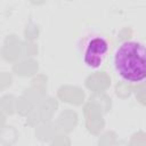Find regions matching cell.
Masks as SVG:
<instances>
[{"mask_svg":"<svg viewBox=\"0 0 146 146\" xmlns=\"http://www.w3.org/2000/svg\"><path fill=\"white\" fill-rule=\"evenodd\" d=\"M113 66L117 75L131 83L146 79V44L140 41H123L113 54Z\"/></svg>","mask_w":146,"mask_h":146,"instance_id":"6da1fadb","label":"cell"},{"mask_svg":"<svg viewBox=\"0 0 146 146\" xmlns=\"http://www.w3.org/2000/svg\"><path fill=\"white\" fill-rule=\"evenodd\" d=\"M79 52L84 66L91 70L99 68L107 56L108 42L99 34L89 35L79 47Z\"/></svg>","mask_w":146,"mask_h":146,"instance_id":"7a4b0ae2","label":"cell"}]
</instances>
